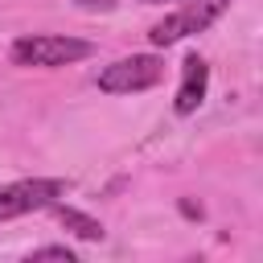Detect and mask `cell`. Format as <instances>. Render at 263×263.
I'll list each match as a JSON object with an SVG mask.
<instances>
[{"instance_id": "cell-4", "label": "cell", "mask_w": 263, "mask_h": 263, "mask_svg": "<svg viewBox=\"0 0 263 263\" xmlns=\"http://www.w3.org/2000/svg\"><path fill=\"white\" fill-rule=\"evenodd\" d=\"M66 181L62 177H25V181H8L0 185V222H12V218H25V214H37V210H49L53 201L66 197Z\"/></svg>"}, {"instance_id": "cell-10", "label": "cell", "mask_w": 263, "mask_h": 263, "mask_svg": "<svg viewBox=\"0 0 263 263\" xmlns=\"http://www.w3.org/2000/svg\"><path fill=\"white\" fill-rule=\"evenodd\" d=\"M140 4H164V0H140Z\"/></svg>"}, {"instance_id": "cell-5", "label": "cell", "mask_w": 263, "mask_h": 263, "mask_svg": "<svg viewBox=\"0 0 263 263\" xmlns=\"http://www.w3.org/2000/svg\"><path fill=\"white\" fill-rule=\"evenodd\" d=\"M205 90H210V66H205V58L189 53V58L181 62V86H177L173 111H177V115H193V111L205 103Z\"/></svg>"}, {"instance_id": "cell-6", "label": "cell", "mask_w": 263, "mask_h": 263, "mask_svg": "<svg viewBox=\"0 0 263 263\" xmlns=\"http://www.w3.org/2000/svg\"><path fill=\"white\" fill-rule=\"evenodd\" d=\"M49 210H53V218H58L74 238H82V242H103L107 230H103L99 218H90V214H82V210H74V205H62V201H53Z\"/></svg>"}, {"instance_id": "cell-1", "label": "cell", "mask_w": 263, "mask_h": 263, "mask_svg": "<svg viewBox=\"0 0 263 263\" xmlns=\"http://www.w3.org/2000/svg\"><path fill=\"white\" fill-rule=\"evenodd\" d=\"M90 53H95L90 41L66 37V33H29L8 45L12 66H25V70H58V66H74Z\"/></svg>"}, {"instance_id": "cell-8", "label": "cell", "mask_w": 263, "mask_h": 263, "mask_svg": "<svg viewBox=\"0 0 263 263\" xmlns=\"http://www.w3.org/2000/svg\"><path fill=\"white\" fill-rule=\"evenodd\" d=\"M82 12H111L115 8V0H74Z\"/></svg>"}, {"instance_id": "cell-7", "label": "cell", "mask_w": 263, "mask_h": 263, "mask_svg": "<svg viewBox=\"0 0 263 263\" xmlns=\"http://www.w3.org/2000/svg\"><path fill=\"white\" fill-rule=\"evenodd\" d=\"M29 259H66V263H74L78 255H74L70 247H37V251H33Z\"/></svg>"}, {"instance_id": "cell-9", "label": "cell", "mask_w": 263, "mask_h": 263, "mask_svg": "<svg viewBox=\"0 0 263 263\" xmlns=\"http://www.w3.org/2000/svg\"><path fill=\"white\" fill-rule=\"evenodd\" d=\"M181 210H185L189 218H201V205H193V201H181Z\"/></svg>"}, {"instance_id": "cell-3", "label": "cell", "mask_w": 263, "mask_h": 263, "mask_svg": "<svg viewBox=\"0 0 263 263\" xmlns=\"http://www.w3.org/2000/svg\"><path fill=\"white\" fill-rule=\"evenodd\" d=\"M160 78H164V62L156 53H127V58H115L111 66H103L95 86L103 95H140V90H152Z\"/></svg>"}, {"instance_id": "cell-2", "label": "cell", "mask_w": 263, "mask_h": 263, "mask_svg": "<svg viewBox=\"0 0 263 263\" xmlns=\"http://www.w3.org/2000/svg\"><path fill=\"white\" fill-rule=\"evenodd\" d=\"M226 8H230V0H181L177 12H168L164 21H156L148 29V45L164 49V45H177V41H185L193 33H205Z\"/></svg>"}]
</instances>
